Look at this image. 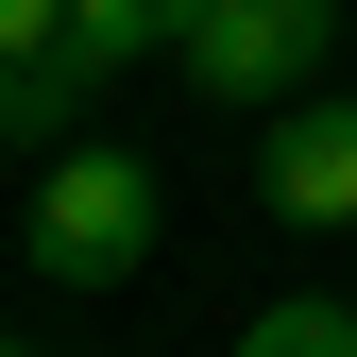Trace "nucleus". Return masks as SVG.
<instances>
[{"mask_svg": "<svg viewBox=\"0 0 357 357\" xmlns=\"http://www.w3.org/2000/svg\"><path fill=\"white\" fill-rule=\"evenodd\" d=\"M324 52H340V0H204L188 52H170V85L221 102V119H273V102H306Z\"/></svg>", "mask_w": 357, "mask_h": 357, "instance_id": "2", "label": "nucleus"}, {"mask_svg": "<svg viewBox=\"0 0 357 357\" xmlns=\"http://www.w3.org/2000/svg\"><path fill=\"white\" fill-rule=\"evenodd\" d=\"M255 188H273V221L340 238V221H357V85H306V102H273V153H255Z\"/></svg>", "mask_w": 357, "mask_h": 357, "instance_id": "3", "label": "nucleus"}, {"mask_svg": "<svg viewBox=\"0 0 357 357\" xmlns=\"http://www.w3.org/2000/svg\"><path fill=\"white\" fill-rule=\"evenodd\" d=\"M221 357H357V306H340V289H289V306H255Z\"/></svg>", "mask_w": 357, "mask_h": 357, "instance_id": "5", "label": "nucleus"}, {"mask_svg": "<svg viewBox=\"0 0 357 357\" xmlns=\"http://www.w3.org/2000/svg\"><path fill=\"white\" fill-rule=\"evenodd\" d=\"M153 204H170L153 153H119V137L85 153V137H68L52 170H34V204H17V273H34V289H119V273L153 255Z\"/></svg>", "mask_w": 357, "mask_h": 357, "instance_id": "1", "label": "nucleus"}, {"mask_svg": "<svg viewBox=\"0 0 357 357\" xmlns=\"http://www.w3.org/2000/svg\"><path fill=\"white\" fill-rule=\"evenodd\" d=\"M188 17H204V0H68V34H85L102 68H170V52H188Z\"/></svg>", "mask_w": 357, "mask_h": 357, "instance_id": "4", "label": "nucleus"}]
</instances>
